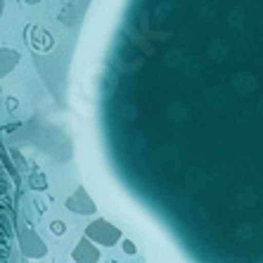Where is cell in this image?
I'll return each instance as SVG.
<instances>
[{"label":"cell","mask_w":263,"mask_h":263,"mask_svg":"<svg viewBox=\"0 0 263 263\" xmlns=\"http://www.w3.org/2000/svg\"><path fill=\"white\" fill-rule=\"evenodd\" d=\"M0 263H19L12 178L0 157Z\"/></svg>","instance_id":"7a4b0ae2"},{"label":"cell","mask_w":263,"mask_h":263,"mask_svg":"<svg viewBox=\"0 0 263 263\" xmlns=\"http://www.w3.org/2000/svg\"><path fill=\"white\" fill-rule=\"evenodd\" d=\"M123 249H126V254H135V247L130 245V242H126V245H123Z\"/></svg>","instance_id":"5b68a950"},{"label":"cell","mask_w":263,"mask_h":263,"mask_svg":"<svg viewBox=\"0 0 263 263\" xmlns=\"http://www.w3.org/2000/svg\"><path fill=\"white\" fill-rule=\"evenodd\" d=\"M88 233H90L95 239H100L102 245H114V242H117V237H119L117 230H109L107 226H92Z\"/></svg>","instance_id":"3957f363"},{"label":"cell","mask_w":263,"mask_h":263,"mask_svg":"<svg viewBox=\"0 0 263 263\" xmlns=\"http://www.w3.org/2000/svg\"><path fill=\"white\" fill-rule=\"evenodd\" d=\"M73 258H79L81 263H98V251L95 249H90V247L88 245H81L79 249L73 251Z\"/></svg>","instance_id":"277c9868"},{"label":"cell","mask_w":263,"mask_h":263,"mask_svg":"<svg viewBox=\"0 0 263 263\" xmlns=\"http://www.w3.org/2000/svg\"><path fill=\"white\" fill-rule=\"evenodd\" d=\"M100 128L119 180L190 249L263 263V0H128Z\"/></svg>","instance_id":"6da1fadb"}]
</instances>
